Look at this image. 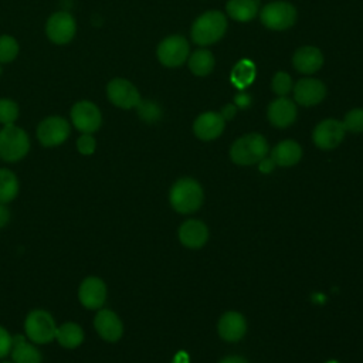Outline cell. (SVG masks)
I'll list each match as a JSON object with an SVG mask.
<instances>
[{"label": "cell", "mask_w": 363, "mask_h": 363, "mask_svg": "<svg viewBox=\"0 0 363 363\" xmlns=\"http://www.w3.org/2000/svg\"><path fill=\"white\" fill-rule=\"evenodd\" d=\"M10 217H11V213H10L9 207L4 203H0V228L6 227L9 224Z\"/></svg>", "instance_id": "obj_35"}, {"label": "cell", "mask_w": 363, "mask_h": 363, "mask_svg": "<svg viewBox=\"0 0 363 363\" xmlns=\"http://www.w3.org/2000/svg\"><path fill=\"white\" fill-rule=\"evenodd\" d=\"M30 150V139L27 133L13 125H4L0 129V159L4 162H17Z\"/></svg>", "instance_id": "obj_4"}, {"label": "cell", "mask_w": 363, "mask_h": 363, "mask_svg": "<svg viewBox=\"0 0 363 363\" xmlns=\"http://www.w3.org/2000/svg\"><path fill=\"white\" fill-rule=\"evenodd\" d=\"M69 125L61 116H48L37 128V138L45 147H54L67 140Z\"/></svg>", "instance_id": "obj_7"}, {"label": "cell", "mask_w": 363, "mask_h": 363, "mask_svg": "<svg viewBox=\"0 0 363 363\" xmlns=\"http://www.w3.org/2000/svg\"><path fill=\"white\" fill-rule=\"evenodd\" d=\"M214 58L213 54L207 50H197L189 58V68L194 75L204 77L213 71Z\"/></svg>", "instance_id": "obj_26"}, {"label": "cell", "mask_w": 363, "mask_h": 363, "mask_svg": "<svg viewBox=\"0 0 363 363\" xmlns=\"http://www.w3.org/2000/svg\"><path fill=\"white\" fill-rule=\"evenodd\" d=\"M11 347H13V336L3 326H0V359L10 354Z\"/></svg>", "instance_id": "obj_34"}, {"label": "cell", "mask_w": 363, "mask_h": 363, "mask_svg": "<svg viewBox=\"0 0 363 363\" xmlns=\"http://www.w3.org/2000/svg\"><path fill=\"white\" fill-rule=\"evenodd\" d=\"M10 353L13 363H43L41 352L33 342H27L20 333L13 335V347Z\"/></svg>", "instance_id": "obj_20"}, {"label": "cell", "mask_w": 363, "mask_h": 363, "mask_svg": "<svg viewBox=\"0 0 363 363\" xmlns=\"http://www.w3.org/2000/svg\"><path fill=\"white\" fill-rule=\"evenodd\" d=\"M18 116V106L11 99H0V123L13 125Z\"/></svg>", "instance_id": "obj_29"}, {"label": "cell", "mask_w": 363, "mask_h": 363, "mask_svg": "<svg viewBox=\"0 0 363 363\" xmlns=\"http://www.w3.org/2000/svg\"><path fill=\"white\" fill-rule=\"evenodd\" d=\"M189 57V43L182 35H170L157 47V58L166 67H179Z\"/></svg>", "instance_id": "obj_9"}, {"label": "cell", "mask_w": 363, "mask_h": 363, "mask_svg": "<svg viewBox=\"0 0 363 363\" xmlns=\"http://www.w3.org/2000/svg\"><path fill=\"white\" fill-rule=\"evenodd\" d=\"M345 132L346 129L340 121L325 119L316 125L312 138L319 149L329 150L336 147L343 140Z\"/></svg>", "instance_id": "obj_12"}, {"label": "cell", "mask_w": 363, "mask_h": 363, "mask_svg": "<svg viewBox=\"0 0 363 363\" xmlns=\"http://www.w3.org/2000/svg\"><path fill=\"white\" fill-rule=\"evenodd\" d=\"M259 164H258V167H259V172H262V173H269L277 164H275V162L271 159V157H264V159H261L259 162H258Z\"/></svg>", "instance_id": "obj_36"}, {"label": "cell", "mask_w": 363, "mask_h": 363, "mask_svg": "<svg viewBox=\"0 0 363 363\" xmlns=\"http://www.w3.org/2000/svg\"><path fill=\"white\" fill-rule=\"evenodd\" d=\"M48 38L55 43V44H67L72 40L75 31H77V24L74 17L67 13V11H57L54 13L45 27Z\"/></svg>", "instance_id": "obj_10"}, {"label": "cell", "mask_w": 363, "mask_h": 363, "mask_svg": "<svg viewBox=\"0 0 363 363\" xmlns=\"http://www.w3.org/2000/svg\"><path fill=\"white\" fill-rule=\"evenodd\" d=\"M1 363H13V362H1Z\"/></svg>", "instance_id": "obj_40"}, {"label": "cell", "mask_w": 363, "mask_h": 363, "mask_svg": "<svg viewBox=\"0 0 363 363\" xmlns=\"http://www.w3.org/2000/svg\"><path fill=\"white\" fill-rule=\"evenodd\" d=\"M247 330V323L240 312H225L218 320V335L225 342L240 340Z\"/></svg>", "instance_id": "obj_17"}, {"label": "cell", "mask_w": 363, "mask_h": 363, "mask_svg": "<svg viewBox=\"0 0 363 363\" xmlns=\"http://www.w3.org/2000/svg\"><path fill=\"white\" fill-rule=\"evenodd\" d=\"M294 67L303 74H313L316 72L323 64V55L316 47H302L299 48L292 58Z\"/></svg>", "instance_id": "obj_21"}, {"label": "cell", "mask_w": 363, "mask_h": 363, "mask_svg": "<svg viewBox=\"0 0 363 363\" xmlns=\"http://www.w3.org/2000/svg\"><path fill=\"white\" fill-rule=\"evenodd\" d=\"M18 194L17 176L9 169H0V203H10Z\"/></svg>", "instance_id": "obj_25"}, {"label": "cell", "mask_w": 363, "mask_h": 363, "mask_svg": "<svg viewBox=\"0 0 363 363\" xmlns=\"http://www.w3.org/2000/svg\"><path fill=\"white\" fill-rule=\"evenodd\" d=\"M78 299L86 309H101L106 301V285L98 277H86L78 288Z\"/></svg>", "instance_id": "obj_13"}, {"label": "cell", "mask_w": 363, "mask_h": 363, "mask_svg": "<svg viewBox=\"0 0 363 363\" xmlns=\"http://www.w3.org/2000/svg\"><path fill=\"white\" fill-rule=\"evenodd\" d=\"M220 363H247V360L240 356H228V357L223 359Z\"/></svg>", "instance_id": "obj_39"}, {"label": "cell", "mask_w": 363, "mask_h": 363, "mask_svg": "<svg viewBox=\"0 0 363 363\" xmlns=\"http://www.w3.org/2000/svg\"><path fill=\"white\" fill-rule=\"evenodd\" d=\"M261 21L271 30H285L296 20V10L286 1H272L262 7L259 13Z\"/></svg>", "instance_id": "obj_6"}, {"label": "cell", "mask_w": 363, "mask_h": 363, "mask_svg": "<svg viewBox=\"0 0 363 363\" xmlns=\"http://www.w3.org/2000/svg\"><path fill=\"white\" fill-rule=\"evenodd\" d=\"M268 153V143L259 133L238 138L230 147V157L235 164L250 166L258 163Z\"/></svg>", "instance_id": "obj_1"}, {"label": "cell", "mask_w": 363, "mask_h": 363, "mask_svg": "<svg viewBox=\"0 0 363 363\" xmlns=\"http://www.w3.org/2000/svg\"><path fill=\"white\" fill-rule=\"evenodd\" d=\"M170 204L182 214L194 213L203 203L201 186L193 179H180L170 189Z\"/></svg>", "instance_id": "obj_3"}, {"label": "cell", "mask_w": 363, "mask_h": 363, "mask_svg": "<svg viewBox=\"0 0 363 363\" xmlns=\"http://www.w3.org/2000/svg\"><path fill=\"white\" fill-rule=\"evenodd\" d=\"M292 88V79L286 72H277L272 78V89L277 95L285 96Z\"/></svg>", "instance_id": "obj_32"}, {"label": "cell", "mask_w": 363, "mask_h": 363, "mask_svg": "<svg viewBox=\"0 0 363 363\" xmlns=\"http://www.w3.org/2000/svg\"><path fill=\"white\" fill-rule=\"evenodd\" d=\"M225 9L231 18L245 23L252 20L258 13V1L257 0H228Z\"/></svg>", "instance_id": "obj_24"}, {"label": "cell", "mask_w": 363, "mask_h": 363, "mask_svg": "<svg viewBox=\"0 0 363 363\" xmlns=\"http://www.w3.org/2000/svg\"><path fill=\"white\" fill-rule=\"evenodd\" d=\"M343 126L346 130L353 132V133H359L363 132V109H352L345 115L343 119Z\"/></svg>", "instance_id": "obj_30"}, {"label": "cell", "mask_w": 363, "mask_h": 363, "mask_svg": "<svg viewBox=\"0 0 363 363\" xmlns=\"http://www.w3.org/2000/svg\"><path fill=\"white\" fill-rule=\"evenodd\" d=\"M24 330L30 342L44 345L55 339L57 323L50 312L44 309H34L26 316Z\"/></svg>", "instance_id": "obj_5"}, {"label": "cell", "mask_w": 363, "mask_h": 363, "mask_svg": "<svg viewBox=\"0 0 363 363\" xmlns=\"http://www.w3.org/2000/svg\"><path fill=\"white\" fill-rule=\"evenodd\" d=\"M326 94L325 85L319 79L302 78L294 86L295 101L303 106H312L319 104Z\"/></svg>", "instance_id": "obj_15"}, {"label": "cell", "mask_w": 363, "mask_h": 363, "mask_svg": "<svg viewBox=\"0 0 363 363\" xmlns=\"http://www.w3.org/2000/svg\"><path fill=\"white\" fill-rule=\"evenodd\" d=\"M235 105L237 106H240V108H247L248 105H250V96L247 95V94H238L237 96H235Z\"/></svg>", "instance_id": "obj_37"}, {"label": "cell", "mask_w": 363, "mask_h": 363, "mask_svg": "<svg viewBox=\"0 0 363 363\" xmlns=\"http://www.w3.org/2000/svg\"><path fill=\"white\" fill-rule=\"evenodd\" d=\"M0 71H1V69H0Z\"/></svg>", "instance_id": "obj_41"}, {"label": "cell", "mask_w": 363, "mask_h": 363, "mask_svg": "<svg viewBox=\"0 0 363 363\" xmlns=\"http://www.w3.org/2000/svg\"><path fill=\"white\" fill-rule=\"evenodd\" d=\"M96 333L106 342H116L123 335V325L119 316L111 309H98L94 318Z\"/></svg>", "instance_id": "obj_14"}, {"label": "cell", "mask_w": 363, "mask_h": 363, "mask_svg": "<svg viewBox=\"0 0 363 363\" xmlns=\"http://www.w3.org/2000/svg\"><path fill=\"white\" fill-rule=\"evenodd\" d=\"M224 122L225 121L221 113L204 112L194 121V135L201 140H213L223 133Z\"/></svg>", "instance_id": "obj_16"}, {"label": "cell", "mask_w": 363, "mask_h": 363, "mask_svg": "<svg viewBox=\"0 0 363 363\" xmlns=\"http://www.w3.org/2000/svg\"><path fill=\"white\" fill-rule=\"evenodd\" d=\"M302 157V149L295 140H282L271 152V159L275 164L288 167L296 164Z\"/></svg>", "instance_id": "obj_22"}, {"label": "cell", "mask_w": 363, "mask_h": 363, "mask_svg": "<svg viewBox=\"0 0 363 363\" xmlns=\"http://www.w3.org/2000/svg\"><path fill=\"white\" fill-rule=\"evenodd\" d=\"M136 108L139 111V116L145 122H156L160 118V109L152 101H140Z\"/></svg>", "instance_id": "obj_31"}, {"label": "cell", "mask_w": 363, "mask_h": 363, "mask_svg": "<svg viewBox=\"0 0 363 363\" xmlns=\"http://www.w3.org/2000/svg\"><path fill=\"white\" fill-rule=\"evenodd\" d=\"M255 78V65L248 61V60H242L240 61L231 72V82L237 86V88H245L248 86Z\"/></svg>", "instance_id": "obj_27"}, {"label": "cell", "mask_w": 363, "mask_h": 363, "mask_svg": "<svg viewBox=\"0 0 363 363\" xmlns=\"http://www.w3.org/2000/svg\"><path fill=\"white\" fill-rule=\"evenodd\" d=\"M267 115L274 126L286 128L294 123L296 118V106L291 99L281 96L269 104Z\"/></svg>", "instance_id": "obj_18"}, {"label": "cell", "mask_w": 363, "mask_h": 363, "mask_svg": "<svg viewBox=\"0 0 363 363\" xmlns=\"http://www.w3.org/2000/svg\"><path fill=\"white\" fill-rule=\"evenodd\" d=\"M71 121L79 132L94 133L102 123V115L95 104L79 101L71 109Z\"/></svg>", "instance_id": "obj_8"}, {"label": "cell", "mask_w": 363, "mask_h": 363, "mask_svg": "<svg viewBox=\"0 0 363 363\" xmlns=\"http://www.w3.org/2000/svg\"><path fill=\"white\" fill-rule=\"evenodd\" d=\"M55 339L64 349H77L84 342V330L75 322H65L57 326Z\"/></svg>", "instance_id": "obj_23"}, {"label": "cell", "mask_w": 363, "mask_h": 363, "mask_svg": "<svg viewBox=\"0 0 363 363\" xmlns=\"http://www.w3.org/2000/svg\"><path fill=\"white\" fill-rule=\"evenodd\" d=\"M227 30V18L221 11L210 10L201 14L191 27V38L199 45L218 41Z\"/></svg>", "instance_id": "obj_2"}, {"label": "cell", "mask_w": 363, "mask_h": 363, "mask_svg": "<svg viewBox=\"0 0 363 363\" xmlns=\"http://www.w3.org/2000/svg\"><path fill=\"white\" fill-rule=\"evenodd\" d=\"M234 115H235V105H233V104L225 105V106L223 108V111H221V116L224 118V121L231 119Z\"/></svg>", "instance_id": "obj_38"}, {"label": "cell", "mask_w": 363, "mask_h": 363, "mask_svg": "<svg viewBox=\"0 0 363 363\" xmlns=\"http://www.w3.org/2000/svg\"><path fill=\"white\" fill-rule=\"evenodd\" d=\"M208 238L207 225L199 220H187L179 228V240L187 248H200Z\"/></svg>", "instance_id": "obj_19"}, {"label": "cell", "mask_w": 363, "mask_h": 363, "mask_svg": "<svg viewBox=\"0 0 363 363\" xmlns=\"http://www.w3.org/2000/svg\"><path fill=\"white\" fill-rule=\"evenodd\" d=\"M18 54V44L10 35L0 37V62H10Z\"/></svg>", "instance_id": "obj_28"}, {"label": "cell", "mask_w": 363, "mask_h": 363, "mask_svg": "<svg viewBox=\"0 0 363 363\" xmlns=\"http://www.w3.org/2000/svg\"><path fill=\"white\" fill-rule=\"evenodd\" d=\"M77 149L81 155H85V156L92 155L96 149V142H95L92 133H82L77 139Z\"/></svg>", "instance_id": "obj_33"}, {"label": "cell", "mask_w": 363, "mask_h": 363, "mask_svg": "<svg viewBox=\"0 0 363 363\" xmlns=\"http://www.w3.org/2000/svg\"><path fill=\"white\" fill-rule=\"evenodd\" d=\"M109 101L123 109H130L139 105L140 95L133 84L123 78H115L108 84L106 88Z\"/></svg>", "instance_id": "obj_11"}]
</instances>
